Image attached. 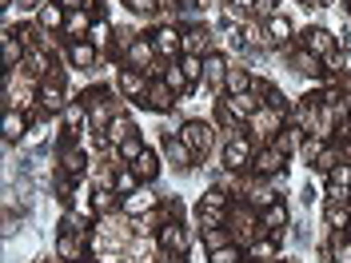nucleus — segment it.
<instances>
[{"label":"nucleus","mask_w":351,"mask_h":263,"mask_svg":"<svg viewBox=\"0 0 351 263\" xmlns=\"http://www.w3.org/2000/svg\"><path fill=\"white\" fill-rule=\"evenodd\" d=\"M284 124H287V112H276V108H267V104H263V108L247 120V136H252V140H260V144H271V140L284 132Z\"/></svg>","instance_id":"obj_2"},{"label":"nucleus","mask_w":351,"mask_h":263,"mask_svg":"<svg viewBox=\"0 0 351 263\" xmlns=\"http://www.w3.org/2000/svg\"><path fill=\"white\" fill-rule=\"evenodd\" d=\"M160 80H164V84L172 88L176 96H180V100H184V96H188V92H192V80H188V76H184V68H180V60H172V64L164 68V76H160Z\"/></svg>","instance_id":"obj_30"},{"label":"nucleus","mask_w":351,"mask_h":263,"mask_svg":"<svg viewBox=\"0 0 351 263\" xmlns=\"http://www.w3.org/2000/svg\"><path fill=\"white\" fill-rule=\"evenodd\" d=\"M199 212H232V196L223 188H208L199 196Z\"/></svg>","instance_id":"obj_32"},{"label":"nucleus","mask_w":351,"mask_h":263,"mask_svg":"<svg viewBox=\"0 0 351 263\" xmlns=\"http://www.w3.org/2000/svg\"><path fill=\"white\" fill-rule=\"evenodd\" d=\"M160 255H184L188 251V227H184V219H168L164 227H160Z\"/></svg>","instance_id":"obj_6"},{"label":"nucleus","mask_w":351,"mask_h":263,"mask_svg":"<svg viewBox=\"0 0 351 263\" xmlns=\"http://www.w3.org/2000/svg\"><path fill=\"white\" fill-rule=\"evenodd\" d=\"M228 227H232L236 243H252V240H260V236H267V231H263V223H260V212H247V208H236V203H232Z\"/></svg>","instance_id":"obj_4"},{"label":"nucleus","mask_w":351,"mask_h":263,"mask_svg":"<svg viewBox=\"0 0 351 263\" xmlns=\"http://www.w3.org/2000/svg\"><path fill=\"white\" fill-rule=\"evenodd\" d=\"M28 124H32V120H28L24 112L4 108V144H16V140H21L24 132H28Z\"/></svg>","instance_id":"obj_27"},{"label":"nucleus","mask_w":351,"mask_h":263,"mask_svg":"<svg viewBox=\"0 0 351 263\" xmlns=\"http://www.w3.org/2000/svg\"><path fill=\"white\" fill-rule=\"evenodd\" d=\"M72 100H68V92H64V84H48V80H40V108L44 112H64Z\"/></svg>","instance_id":"obj_21"},{"label":"nucleus","mask_w":351,"mask_h":263,"mask_svg":"<svg viewBox=\"0 0 351 263\" xmlns=\"http://www.w3.org/2000/svg\"><path fill=\"white\" fill-rule=\"evenodd\" d=\"M324 219H328L331 231H351V203H335V199H328Z\"/></svg>","instance_id":"obj_26"},{"label":"nucleus","mask_w":351,"mask_h":263,"mask_svg":"<svg viewBox=\"0 0 351 263\" xmlns=\"http://www.w3.org/2000/svg\"><path fill=\"white\" fill-rule=\"evenodd\" d=\"M219 100H223V108L232 112L240 124H247V120L263 108V100H260V96H252V92H243V96H219Z\"/></svg>","instance_id":"obj_16"},{"label":"nucleus","mask_w":351,"mask_h":263,"mask_svg":"<svg viewBox=\"0 0 351 263\" xmlns=\"http://www.w3.org/2000/svg\"><path fill=\"white\" fill-rule=\"evenodd\" d=\"M156 263H184V255H160Z\"/></svg>","instance_id":"obj_48"},{"label":"nucleus","mask_w":351,"mask_h":263,"mask_svg":"<svg viewBox=\"0 0 351 263\" xmlns=\"http://www.w3.org/2000/svg\"><path fill=\"white\" fill-rule=\"evenodd\" d=\"M324 148H328V140H319V136H307L304 148H300V160H304V164H315V160L324 155Z\"/></svg>","instance_id":"obj_40"},{"label":"nucleus","mask_w":351,"mask_h":263,"mask_svg":"<svg viewBox=\"0 0 351 263\" xmlns=\"http://www.w3.org/2000/svg\"><path fill=\"white\" fill-rule=\"evenodd\" d=\"M300 44H304V52L319 56V60L335 56V32H328V28H307L304 36H300Z\"/></svg>","instance_id":"obj_12"},{"label":"nucleus","mask_w":351,"mask_h":263,"mask_svg":"<svg viewBox=\"0 0 351 263\" xmlns=\"http://www.w3.org/2000/svg\"><path fill=\"white\" fill-rule=\"evenodd\" d=\"M24 68H28V76H40V80H44V76L56 68V64H52V48H44V44H40V48H28Z\"/></svg>","instance_id":"obj_24"},{"label":"nucleus","mask_w":351,"mask_h":263,"mask_svg":"<svg viewBox=\"0 0 351 263\" xmlns=\"http://www.w3.org/2000/svg\"><path fill=\"white\" fill-rule=\"evenodd\" d=\"M84 247H88V240L76 236V231H60L56 236V255L64 263H84Z\"/></svg>","instance_id":"obj_18"},{"label":"nucleus","mask_w":351,"mask_h":263,"mask_svg":"<svg viewBox=\"0 0 351 263\" xmlns=\"http://www.w3.org/2000/svg\"><path fill=\"white\" fill-rule=\"evenodd\" d=\"M156 208H160V196H156L152 184H140V188H136L132 196L120 199V212H124V216H132V219L148 216V212H156Z\"/></svg>","instance_id":"obj_5"},{"label":"nucleus","mask_w":351,"mask_h":263,"mask_svg":"<svg viewBox=\"0 0 351 263\" xmlns=\"http://www.w3.org/2000/svg\"><path fill=\"white\" fill-rule=\"evenodd\" d=\"M124 4H128V12H136V16H148V21H152L156 12H160V4H164V0H124Z\"/></svg>","instance_id":"obj_43"},{"label":"nucleus","mask_w":351,"mask_h":263,"mask_svg":"<svg viewBox=\"0 0 351 263\" xmlns=\"http://www.w3.org/2000/svg\"><path fill=\"white\" fill-rule=\"evenodd\" d=\"M180 68H184V76H188L192 84L204 80V56H180Z\"/></svg>","instance_id":"obj_41"},{"label":"nucleus","mask_w":351,"mask_h":263,"mask_svg":"<svg viewBox=\"0 0 351 263\" xmlns=\"http://www.w3.org/2000/svg\"><path fill=\"white\" fill-rule=\"evenodd\" d=\"M295 72H307V76H319V72H324V60H319V56H311V52H304V48H300V56H295Z\"/></svg>","instance_id":"obj_42"},{"label":"nucleus","mask_w":351,"mask_h":263,"mask_svg":"<svg viewBox=\"0 0 351 263\" xmlns=\"http://www.w3.org/2000/svg\"><path fill=\"white\" fill-rule=\"evenodd\" d=\"M228 243H236V236H232L228 227H208V231H204V247H208V251H216V247H228Z\"/></svg>","instance_id":"obj_39"},{"label":"nucleus","mask_w":351,"mask_h":263,"mask_svg":"<svg viewBox=\"0 0 351 263\" xmlns=\"http://www.w3.org/2000/svg\"><path fill=\"white\" fill-rule=\"evenodd\" d=\"M180 140L196 152V160L199 155H208L212 152V140H216V124H208V120H184L180 124Z\"/></svg>","instance_id":"obj_3"},{"label":"nucleus","mask_w":351,"mask_h":263,"mask_svg":"<svg viewBox=\"0 0 351 263\" xmlns=\"http://www.w3.org/2000/svg\"><path fill=\"white\" fill-rule=\"evenodd\" d=\"M132 136H140V132H136V124H132L128 112H120L108 128H104V140H108L112 148H120V144H124V140H132Z\"/></svg>","instance_id":"obj_22"},{"label":"nucleus","mask_w":351,"mask_h":263,"mask_svg":"<svg viewBox=\"0 0 351 263\" xmlns=\"http://www.w3.org/2000/svg\"><path fill=\"white\" fill-rule=\"evenodd\" d=\"M56 4H64V8H68V12H76V8H88V4H84V0H56Z\"/></svg>","instance_id":"obj_47"},{"label":"nucleus","mask_w":351,"mask_h":263,"mask_svg":"<svg viewBox=\"0 0 351 263\" xmlns=\"http://www.w3.org/2000/svg\"><path fill=\"white\" fill-rule=\"evenodd\" d=\"M252 155H256V144L243 128L223 136V168L228 172H252Z\"/></svg>","instance_id":"obj_1"},{"label":"nucleus","mask_w":351,"mask_h":263,"mask_svg":"<svg viewBox=\"0 0 351 263\" xmlns=\"http://www.w3.org/2000/svg\"><path fill=\"white\" fill-rule=\"evenodd\" d=\"M100 56H104V52H100L92 40H64V60L72 68H84V72H92V68L100 64Z\"/></svg>","instance_id":"obj_8"},{"label":"nucleus","mask_w":351,"mask_h":263,"mask_svg":"<svg viewBox=\"0 0 351 263\" xmlns=\"http://www.w3.org/2000/svg\"><path fill=\"white\" fill-rule=\"evenodd\" d=\"M240 260H243V243H228V247L208 251V263H240Z\"/></svg>","instance_id":"obj_37"},{"label":"nucleus","mask_w":351,"mask_h":263,"mask_svg":"<svg viewBox=\"0 0 351 263\" xmlns=\"http://www.w3.org/2000/svg\"><path fill=\"white\" fill-rule=\"evenodd\" d=\"M228 4H232V12H236V16H243V21H247V16L256 12V4H260V0H228Z\"/></svg>","instance_id":"obj_45"},{"label":"nucleus","mask_w":351,"mask_h":263,"mask_svg":"<svg viewBox=\"0 0 351 263\" xmlns=\"http://www.w3.org/2000/svg\"><path fill=\"white\" fill-rule=\"evenodd\" d=\"M120 199L112 188H96V196H92V203H96V216H112V212H120Z\"/></svg>","instance_id":"obj_34"},{"label":"nucleus","mask_w":351,"mask_h":263,"mask_svg":"<svg viewBox=\"0 0 351 263\" xmlns=\"http://www.w3.org/2000/svg\"><path fill=\"white\" fill-rule=\"evenodd\" d=\"M148 36H152V48H156V56H160V60H168V64H172V60H180V56H184L180 28H168V24H164V28L148 32Z\"/></svg>","instance_id":"obj_9"},{"label":"nucleus","mask_w":351,"mask_h":263,"mask_svg":"<svg viewBox=\"0 0 351 263\" xmlns=\"http://www.w3.org/2000/svg\"><path fill=\"white\" fill-rule=\"evenodd\" d=\"M180 44H184V56H208L212 52V32L204 24L180 28Z\"/></svg>","instance_id":"obj_13"},{"label":"nucleus","mask_w":351,"mask_h":263,"mask_svg":"<svg viewBox=\"0 0 351 263\" xmlns=\"http://www.w3.org/2000/svg\"><path fill=\"white\" fill-rule=\"evenodd\" d=\"M243 92H252V72H247V68H228V76H223V96H243Z\"/></svg>","instance_id":"obj_29"},{"label":"nucleus","mask_w":351,"mask_h":263,"mask_svg":"<svg viewBox=\"0 0 351 263\" xmlns=\"http://www.w3.org/2000/svg\"><path fill=\"white\" fill-rule=\"evenodd\" d=\"M88 28H92V12H88V8L68 12V21H64V40H84Z\"/></svg>","instance_id":"obj_25"},{"label":"nucleus","mask_w":351,"mask_h":263,"mask_svg":"<svg viewBox=\"0 0 351 263\" xmlns=\"http://www.w3.org/2000/svg\"><path fill=\"white\" fill-rule=\"evenodd\" d=\"M228 60L219 56V52H208L204 56V84H208V92L212 96H223V76H228Z\"/></svg>","instance_id":"obj_14"},{"label":"nucleus","mask_w":351,"mask_h":263,"mask_svg":"<svg viewBox=\"0 0 351 263\" xmlns=\"http://www.w3.org/2000/svg\"><path fill=\"white\" fill-rule=\"evenodd\" d=\"M148 72H140V68H120V76H116V92L120 96H128V100H144V92H148Z\"/></svg>","instance_id":"obj_10"},{"label":"nucleus","mask_w":351,"mask_h":263,"mask_svg":"<svg viewBox=\"0 0 351 263\" xmlns=\"http://www.w3.org/2000/svg\"><path fill=\"white\" fill-rule=\"evenodd\" d=\"M48 0H12V8H21V12H40Z\"/></svg>","instance_id":"obj_46"},{"label":"nucleus","mask_w":351,"mask_h":263,"mask_svg":"<svg viewBox=\"0 0 351 263\" xmlns=\"http://www.w3.org/2000/svg\"><path fill=\"white\" fill-rule=\"evenodd\" d=\"M64 21H68V8L56 4V0H48L40 12H36V24H40L44 32H64Z\"/></svg>","instance_id":"obj_20"},{"label":"nucleus","mask_w":351,"mask_h":263,"mask_svg":"<svg viewBox=\"0 0 351 263\" xmlns=\"http://www.w3.org/2000/svg\"><path fill=\"white\" fill-rule=\"evenodd\" d=\"M271 263H295V260H271Z\"/></svg>","instance_id":"obj_49"},{"label":"nucleus","mask_w":351,"mask_h":263,"mask_svg":"<svg viewBox=\"0 0 351 263\" xmlns=\"http://www.w3.org/2000/svg\"><path fill=\"white\" fill-rule=\"evenodd\" d=\"M287 208L284 203H271V208H263L260 212V223H263V231H267V236H280V240H284V227H287Z\"/></svg>","instance_id":"obj_23"},{"label":"nucleus","mask_w":351,"mask_h":263,"mask_svg":"<svg viewBox=\"0 0 351 263\" xmlns=\"http://www.w3.org/2000/svg\"><path fill=\"white\" fill-rule=\"evenodd\" d=\"M276 247H280V236H271V240H252L247 243V260L252 263H271V260H280V255H276Z\"/></svg>","instance_id":"obj_28"},{"label":"nucleus","mask_w":351,"mask_h":263,"mask_svg":"<svg viewBox=\"0 0 351 263\" xmlns=\"http://www.w3.org/2000/svg\"><path fill=\"white\" fill-rule=\"evenodd\" d=\"M263 28H267V40H271V44H287V40H291V21L280 16V12H276V16H267Z\"/></svg>","instance_id":"obj_33"},{"label":"nucleus","mask_w":351,"mask_h":263,"mask_svg":"<svg viewBox=\"0 0 351 263\" xmlns=\"http://www.w3.org/2000/svg\"><path fill=\"white\" fill-rule=\"evenodd\" d=\"M164 160H168L172 168H180V172H184V168H192V164H196V152H192V148H188L176 132H168V136H164Z\"/></svg>","instance_id":"obj_15"},{"label":"nucleus","mask_w":351,"mask_h":263,"mask_svg":"<svg viewBox=\"0 0 351 263\" xmlns=\"http://www.w3.org/2000/svg\"><path fill=\"white\" fill-rule=\"evenodd\" d=\"M88 263H100V260H88Z\"/></svg>","instance_id":"obj_50"},{"label":"nucleus","mask_w":351,"mask_h":263,"mask_svg":"<svg viewBox=\"0 0 351 263\" xmlns=\"http://www.w3.org/2000/svg\"><path fill=\"white\" fill-rule=\"evenodd\" d=\"M144 148H148V144H144V140H140V136H132V140H124V144H120V148H116V152H120V160H124V164H136V160H140V155H144Z\"/></svg>","instance_id":"obj_38"},{"label":"nucleus","mask_w":351,"mask_h":263,"mask_svg":"<svg viewBox=\"0 0 351 263\" xmlns=\"http://www.w3.org/2000/svg\"><path fill=\"white\" fill-rule=\"evenodd\" d=\"M304 128H300V124H295V120H287L284 124V132H280V136H276V140H271V144H276V148H280V152L284 155H300V148H304Z\"/></svg>","instance_id":"obj_19"},{"label":"nucleus","mask_w":351,"mask_h":263,"mask_svg":"<svg viewBox=\"0 0 351 263\" xmlns=\"http://www.w3.org/2000/svg\"><path fill=\"white\" fill-rule=\"evenodd\" d=\"M156 60H160V56H156V48H152V36H136V40L128 44V52H124V68H140V72H148Z\"/></svg>","instance_id":"obj_11"},{"label":"nucleus","mask_w":351,"mask_h":263,"mask_svg":"<svg viewBox=\"0 0 351 263\" xmlns=\"http://www.w3.org/2000/svg\"><path fill=\"white\" fill-rule=\"evenodd\" d=\"M176 100H180V96H176L172 88L164 84V80H152V84H148V92H144V100H140V104H148L152 112H172V108H176Z\"/></svg>","instance_id":"obj_17"},{"label":"nucleus","mask_w":351,"mask_h":263,"mask_svg":"<svg viewBox=\"0 0 351 263\" xmlns=\"http://www.w3.org/2000/svg\"><path fill=\"white\" fill-rule=\"evenodd\" d=\"M84 40H92L96 48H100V52H104V48L112 44V24L104 21V16H100V21H92V28H88V36H84Z\"/></svg>","instance_id":"obj_36"},{"label":"nucleus","mask_w":351,"mask_h":263,"mask_svg":"<svg viewBox=\"0 0 351 263\" xmlns=\"http://www.w3.org/2000/svg\"><path fill=\"white\" fill-rule=\"evenodd\" d=\"M335 164H343V160H339V152H335V148H324V155L315 160V168H319V172H324V175H328L331 168H335Z\"/></svg>","instance_id":"obj_44"},{"label":"nucleus","mask_w":351,"mask_h":263,"mask_svg":"<svg viewBox=\"0 0 351 263\" xmlns=\"http://www.w3.org/2000/svg\"><path fill=\"white\" fill-rule=\"evenodd\" d=\"M140 184H144V179L132 172V168H120V172H116V184H112V192H116V196H132Z\"/></svg>","instance_id":"obj_35"},{"label":"nucleus","mask_w":351,"mask_h":263,"mask_svg":"<svg viewBox=\"0 0 351 263\" xmlns=\"http://www.w3.org/2000/svg\"><path fill=\"white\" fill-rule=\"evenodd\" d=\"M284 168H287V155L276 144H263L252 155V175H284Z\"/></svg>","instance_id":"obj_7"},{"label":"nucleus","mask_w":351,"mask_h":263,"mask_svg":"<svg viewBox=\"0 0 351 263\" xmlns=\"http://www.w3.org/2000/svg\"><path fill=\"white\" fill-rule=\"evenodd\" d=\"M132 172L140 175L144 184H156V175H160V155H156L152 148H144V155H140V160L132 164Z\"/></svg>","instance_id":"obj_31"}]
</instances>
